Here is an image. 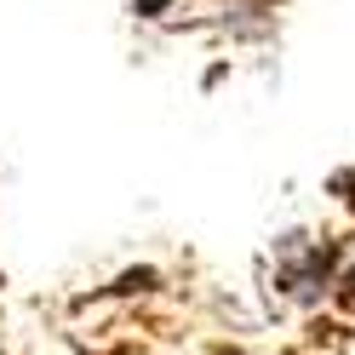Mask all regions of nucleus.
<instances>
[{
  "instance_id": "3",
  "label": "nucleus",
  "mask_w": 355,
  "mask_h": 355,
  "mask_svg": "<svg viewBox=\"0 0 355 355\" xmlns=\"http://www.w3.org/2000/svg\"><path fill=\"white\" fill-rule=\"evenodd\" d=\"M132 6H138L144 17H155V12H166V6H172V0H132Z\"/></svg>"
},
{
  "instance_id": "1",
  "label": "nucleus",
  "mask_w": 355,
  "mask_h": 355,
  "mask_svg": "<svg viewBox=\"0 0 355 355\" xmlns=\"http://www.w3.org/2000/svg\"><path fill=\"white\" fill-rule=\"evenodd\" d=\"M144 286H155V270H132V275H121L115 293H144Z\"/></svg>"
},
{
  "instance_id": "2",
  "label": "nucleus",
  "mask_w": 355,
  "mask_h": 355,
  "mask_svg": "<svg viewBox=\"0 0 355 355\" xmlns=\"http://www.w3.org/2000/svg\"><path fill=\"white\" fill-rule=\"evenodd\" d=\"M332 195H344V201L355 207V172H338V178H332Z\"/></svg>"
}]
</instances>
